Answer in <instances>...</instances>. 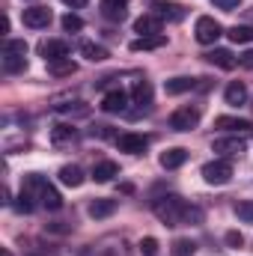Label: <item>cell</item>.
Here are the masks:
<instances>
[{
	"mask_svg": "<svg viewBox=\"0 0 253 256\" xmlns=\"http://www.w3.org/2000/svg\"><path fill=\"white\" fill-rule=\"evenodd\" d=\"M155 15H158L161 21H182V18H185V6H182V3H167V0H164V3L155 6Z\"/></svg>",
	"mask_w": 253,
	"mask_h": 256,
	"instance_id": "14",
	"label": "cell"
},
{
	"mask_svg": "<svg viewBox=\"0 0 253 256\" xmlns=\"http://www.w3.org/2000/svg\"><path fill=\"white\" fill-rule=\"evenodd\" d=\"M51 18H54V15H51L48 6H30V9L21 12V21H24V27H30V30H42V27H48Z\"/></svg>",
	"mask_w": 253,
	"mask_h": 256,
	"instance_id": "6",
	"label": "cell"
},
{
	"mask_svg": "<svg viewBox=\"0 0 253 256\" xmlns=\"http://www.w3.org/2000/svg\"><path fill=\"white\" fill-rule=\"evenodd\" d=\"M102 15L110 21H126L128 18V6L122 0H102Z\"/></svg>",
	"mask_w": 253,
	"mask_h": 256,
	"instance_id": "17",
	"label": "cell"
},
{
	"mask_svg": "<svg viewBox=\"0 0 253 256\" xmlns=\"http://www.w3.org/2000/svg\"><path fill=\"white\" fill-rule=\"evenodd\" d=\"M236 45H248L253 42V27H244V24H236V27H230V33H226Z\"/></svg>",
	"mask_w": 253,
	"mask_h": 256,
	"instance_id": "26",
	"label": "cell"
},
{
	"mask_svg": "<svg viewBox=\"0 0 253 256\" xmlns=\"http://www.w3.org/2000/svg\"><path fill=\"white\" fill-rule=\"evenodd\" d=\"M214 128H224V131H248V128H253L248 120H238V116H218L214 120Z\"/></svg>",
	"mask_w": 253,
	"mask_h": 256,
	"instance_id": "22",
	"label": "cell"
},
{
	"mask_svg": "<svg viewBox=\"0 0 253 256\" xmlns=\"http://www.w3.org/2000/svg\"><path fill=\"white\" fill-rule=\"evenodd\" d=\"M236 214H238L244 224H253V200H242V202H236Z\"/></svg>",
	"mask_w": 253,
	"mask_h": 256,
	"instance_id": "30",
	"label": "cell"
},
{
	"mask_svg": "<svg viewBox=\"0 0 253 256\" xmlns=\"http://www.w3.org/2000/svg\"><path fill=\"white\" fill-rule=\"evenodd\" d=\"M224 98H226V104H232V108H238V104H244V102H248V86H244L242 80H232V84L226 86V92H224Z\"/></svg>",
	"mask_w": 253,
	"mask_h": 256,
	"instance_id": "18",
	"label": "cell"
},
{
	"mask_svg": "<svg viewBox=\"0 0 253 256\" xmlns=\"http://www.w3.org/2000/svg\"><path fill=\"white\" fill-rule=\"evenodd\" d=\"M238 66H244V68H253V48H250V51H244V54L238 57Z\"/></svg>",
	"mask_w": 253,
	"mask_h": 256,
	"instance_id": "37",
	"label": "cell"
},
{
	"mask_svg": "<svg viewBox=\"0 0 253 256\" xmlns=\"http://www.w3.org/2000/svg\"><path fill=\"white\" fill-rule=\"evenodd\" d=\"M116 206H120L116 200L98 196V200H92V202H90V218H96V220H98V218H110V214L116 212Z\"/></svg>",
	"mask_w": 253,
	"mask_h": 256,
	"instance_id": "16",
	"label": "cell"
},
{
	"mask_svg": "<svg viewBox=\"0 0 253 256\" xmlns=\"http://www.w3.org/2000/svg\"><path fill=\"white\" fill-rule=\"evenodd\" d=\"M134 33H140V36H158V33H161V18H158L155 12L140 15V18L134 21Z\"/></svg>",
	"mask_w": 253,
	"mask_h": 256,
	"instance_id": "11",
	"label": "cell"
},
{
	"mask_svg": "<svg viewBox=\"0 0 253 256\" xmlns=\"http://www.w3.org/2000/svg\"><path fill=\"white\" fill-rule=\"evenodd\" d=\"M122 3H128V0H122Z\"/></svg>",
	"mask_w": 253,
	"mask_h": 256,
	"instance_id": "39",
	"label": "cell"
},
{
	"mask_svg": "<svg viewBox=\"0 0 253 256\" xmlns=\"http://www.w3.org/2000/svg\"><path fill=\"white\" fill-rule=\"evenodd\" d=\"M21 191H27L30 196H39V202L48 208V212H57V208H63V196L54 191L39 173H30V176H24V185H21Z\"/></svg>",
	"mask_w": 253,
	"mask_h": 256,
	"instance_id": "2",
	"label": "cell"
},
{
	"mask_svg": "<svg viewBox=\"0 0 253 256\" xmlns=\"http://www.w3.org/2000/svg\"><path fill=\"white\" fill-rule=\"evenodd\" d=\"M3 51H9V54H18V57H27V42H24V39H9Z\"/></svg>",
	"mask_w": 253,
	"mask_h": 256,
	"instance_id": "31",
	"label": "cell"
},
{
	"mask_svg": "<svg viewBox=\"0 0 253 256\" xmlns=\"http://www.w3.org/2000/svg\"><path fill=\"white\" fill-rule=\"evenodd\" d=\"M114 176H120V167H116L114 161H102V164L92 167V179H96V182H110Z\"/></svg>",
	"mask_w": 253,
	"mask_h": 256,
	"instance_id": "21",
	"label": "cell"
},
{
	"mask_svg": "<svg viewBox=\"0 0 253 256\" xmlns=\"http://www.w3.org/2000/svg\"><path fill=\"white\" fill-rule=\"evenodd\" d=\"M164 45H167V36L164 33H158V36H137L131 42V51H158Z\"/></svg>",
	"mask_w": 253,
	"mask_h": 256,
	"instance_id": "15",
	"label": "cell"
},
{
	"mask_svg": "<svg viewBox=\"0 0 253 256\" xmlns=\"http://www.w3.org/2000/svg\"><path fill=\"white\" fill-rule=\"evenodd\" d=\"M15 208L21 212V214H30L33 212V196L27 191H21V196H18V202H15Z\"/></svg>",
	"mask_w": 253,
	"mask_h": 256,
	"instance_id": "33",
	"label": "cell"
},
{
	"mask_svg": "<svg viewBox=\"0 0 253 256\" xmlns=\"http://www.w3.org/2000/svg\"><path fill=\"white\" fill-rule=\"evenodd\" d=\"M202 179H206L208 185H226V182L232 179V164H230L226 158L208 161V164L202 167Z\"/></svg>",
	"mask_w": 253,
	"mask_h": 256,
	"instance_id": "4",
	"label": "cell"
},
{
	"mask_svg": "<svg viewBox=\"0 0 253 256\" xmlns=\"http://www.w3.org/2000/svg\"><path fill=\"white\" fill-rule=\"evenodd\" d=\"M196 86V80H190V78H173V80H167L164 84V90H167V96H182V92H188Z\"/></svg>",
	"mask_w": 253,
	"mask_h": 256,
	"instance_id": "23",
	"label": "cell"
},
{
	"mask_svg": "<svg viewBox=\"0 0 253 256\" xmlns=\"http://www.w3.org/2000/svg\"><path fill=\"white\" fill-rule=\"evenodd\" d=\"M63 3H68V6H72V9H84V6H86V3H90V0H63Z\"/></svg>",
	"mask_w": 253,
	"mask_h": 256,
	"instance_id": "38",
	"label": "cell"
},
{
	"mask_svg": "<svg viewBox=\"0 0 253 256\" xmlns=\"http://www.w3.org/2000/svg\"><path fill=\"white\" fill-rule=\"evenodd\" d=\"M74 134H78V131H74L72 126H66V122H60V126L51 128V140H54L57 146H60V143H68V140H74Z\"/></svg>",
	"mask_w": 253,
	"mask_h": 256,
	"instance_id": "27",
	"label": "cell"
},
{
	"mask_svg": "<svg viewBox=\"0 0 253 256\" xmlns=\"http://www.w3.org/2000/svg\"><path fill=\"white\" fill-rule=\"evenodd\" d=\"M116 146H120V152H128V155H143L146 146H149V140H146L143 134L128 131V134H122V137H116Z\"/></svg>",
	"mask_w": 253,
	"mask_h": 256,
	"instance_id": "8",
	"label": "cell"
},
{
	"mask_svg": "<svg viewBox=\"0 0 253 256\" xmlns=\"http://www.w3.org/2000/svg\"><path fill=\"white\" fill-rule=\"evenodd\" d=\"M226 244H230V248H242V244H244L242 232H236V230H232V232H226Z\"/></svg>",
	"mask_w": 253,
	"mask_h": 256,
	"instance_id": "36",
	"label": "cell"
},
{
	"mask_svg": "<svg viewBox=\"0 0 253 256\" xmlns=\"http://www.w3.org/2000/svg\"><path fill=\"white\" fill-rule=\"evenodd\" d=\"M140 254L143 256H158V242H155L152 236H146V238L140 242Z\"/></svg>",
	"mask_w": 253,
	"mask_h": 256,
	"instance_id": "34",
	"label": "cell"
},
{
	"mask_svg": "<svg viewBox=\"0 0 253 256\" xmlns=\"http://www.w3.org/2000/svg\"><path fill=\"white\" fill-rule=\"evenodd\" d=\"M200 126V108H179L170 114V128L173 131H190V128Z\"/></svg>",
	"mask_w": 253,
	"mask_h": 256,
	"instance_id": "5",
	"label": "cell"
},
{
	"mask_svg": "<svg viewBox=\"0 0 253 256\" xmlns=\"http://www.w3.org/2000/svg\"><path fill=\"white\" fill-rule=\"evenodd\" d=\"M63 30H68V33H78V30H84V21L78 18V15H63Z\"/></svg>",
	"mask_w": 253,
	"mask_h": 256,
	"instance_id": "32",
	"label": "cell"
},
{
	"mask_svg": "<svg viewBox=\"0 0 253 256\" xmlns=\"http://www.w3.org/2000/svg\"><path fill=\"white\" fill-rule=\"evenodd\" d=\"M194 250H196V244L190 238H176L173 242V256H190Z\"/></svg>",
	"mask_w": 253,
	"mask_h": 256,
	"instance_id": "29",
	"label": "cell"
},
{
	"mask_svg": "<svg viewBox=\"0 0 253 256\" xmlns=\"http://www.w3.org/2000/svg\"><path fill=\"white\" fill-rule=\"evenodd\" d=\"M218 9H224V12H232V9H238L242 6V0H212Z\"/></svg>",
	"mask_w": 253,
	"mask_h": 256,
	"instance_id": "35",
	"label": "cell"
},
{
	"mask_svg": "<svg viewBox=\"0 0 253 256\" xmlns=\"http://www.w3.org/2000/svg\"><path fill=\"white\" fill-rule=\"evenodd\" d=\"M60 182L66 188H80L84 185V170L74 167V164H66V167H60Z\"/></svg>",
	"mask_w": 253,
	"mask_h": 256,
	"instance_id": "19",
	"label": "cell"
},
{
	"mask_svg": "<svg viewBox=\"0 0 253 256\" xmlns=\"http://www.w3.org/2000/svg\"><path fill=\"white\" fill-rule=\"evenodd\" d=\"M39 54L45 57V63H54V60L68 57V45H66L63 39H48V42L39 45Z\"/></svg>",
	"mask_w": 253,
	"mask_h": 256,
	"instance_id": "9",
	"label": "cell"
},
{
	"mask_svg": "<svg viewBox=\"0 0 253 256\" xmlns=\"http://www.w3.org/2000/svg\"><path fill=\"white\" fill-rule=\"evenodd\" d=\"M3 68H6V72H24V68H27V60L18 57V54L3 51Z\"/></svg>",
	"mask_w": 253,
	"mask_h": 256,
	"instance_id": "28",
	"label": "cell"
},
{
	"mask_svg": "<svg viewBox=\"0 0 253 256\" xmlns=\"http://www.w3.org/2000/svg\"><path fill=\"white\" fill-rule=\"evenodd\" d=\"M161 167L164 170H176V167H182L185 161H188V149H182V146H173V149H167V152H161Z\"/></svg>",
	"mask_w": 253,
	"mask_h": 256,
	"instance_id": "13",
	"label": "cell"
},
{
	"mask_svg": "<svg viewBox=\"0 0 253 256\" xmlns=\"http://www.w3.org/2000/svg\"><path fill=\"white\" fill-rule=\"evenodd\" d=\"M206 60H208L212 66H218V68H224V72H230V68L238 66V57H236L232 51H226V48H214V51H208Z\"/></svg>",
	"mask_w": 253,
	"mask_h": 256,
	"instance_id": "10",
	"label": "cell"
},
{
	"mask_svg": "<svg viewBox=\"0 0 253 256\" xmlns=\"http://www.w3.org/2000/svg\"><path fill=\"white\" fill-rule=\"evenodd\" d=\"M80 54H84L90 63H102V60H108V48H102V45H96V42H84V45H80Z\"/></svg>",
	"mask_w": 253,
	"mask_h": 256,
	"instance_id": "24",
	"label": "cell"
},
{
	"mask_svg": "<svg viewBox=\"0 0 253 256\" xmlns=\"http://www.w3.org/2000/svg\"><path fill=\"white\" fill-rule=\"evenodd\" d=\"M74 72H78V63H74L72 57H63V60L48 63V74H54V78H72Z\"/></svg>",
	"mask_w": 253,
	"mask_h": 256,
	"instance_id": "20",
	"label": "cell"
},
{
	"mask_svg": "<svg viewBox=\"0 0 253 256\" xmlns=\"http://www.w3.org/2000/svg\"><path fill=\"white\" fill-rule=\"evenodd\" d=\"M131 96H134L137 104H152V84L149 80H137L134 90H131Z\"/></svg>",
	"mask_w": 253,
	"mask_h": 256,
	"instance_id": "25",
	"label": "cell"
},
{
	"mask_svg": "<svg viewBox=\"0 0 253 256\" xmlns=\"http://www.w3.org/2000/svg\"><path fill=\"white\" fill-rule=\"evenodd\" d=\"M212 152H218V155H224V158H232V155H242V152H248V143L236 134V137H218L214 143H212Z\"/></svg>",
	"mask_w": 253,
	"mask_h": 256,
	"instance_id": "7",
	"label": "cell"
},
{
	"mask_svg": "<svg viewBox=\"0 0 253 256\" xmlns=\"http://www.w3.org/2000/svg\"><path fill=\"white\" fill-rule=\"evenodd\" d=\"M152 212H155V218H158L161 224H167V226H182V224H188V220H200V218H202L200 208H190L188 202H185L182 196H176V194L158 196V200L152 202Z\"/></svg>",
	"mask_w": 253,
	"mask_h": 256,
	"instance_id": "1",
	"label": "cell"
},
{
	"mask_svg": "<svg viewBox=\"0 0 253 256\" xmlns=\"http://www.w3.org/2000/svg\"><path fill=\"white\" fill-rule=\"evenodd\" d=\"M194 36H196V42L200 45H214L220 36H224V27L214 21V18H208V15H202V18H196V27H194Z\"/></svg>",
	"mask_w": 253,
	"mask_h": 256,
	"instance_id": "3",
	"label": "cell"
},
{
	"mask_svg": "<svg viewBox=\"0 0 253 256\" xmlns=\"http://www.w3.org/2000/svg\"><path fill=\"white\" fill-rule=\"evenodd\" d=\"M126 104H128V96L122 90H110V92L102 98V110H104V114H122Z\"/></svg>",
	"mask_w": 253,
	"mask_h": 256,
	"instance_id": "12",
	"label": "cell"
}]
</instances>
